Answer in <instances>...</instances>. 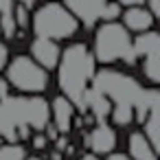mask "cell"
Instances as JSON below:
<instances>
[{
  "label": "cell",
  "instance_id": "1",
  "mask_svg": "<svg viewBox=\"0 0 160 160\" xmlns=\"http://www.w3.org/2000/svg\"><path fill=\"white\" fill-rule=\"evenodd\" d=\"M51 123V108L42 94L0 97V145L27 140L33 132H44Z\"/></svg>",
  "mask_w": 160,
  "mask_h": 160
},
{
  "label": "cell",
  "instance_id": "2",
  "mask_svg": "<svg viewBox=\"0 0 160 160\" xmlns=\"http://www.w3.org/2000/svg\"><path fill=\"white\" fill-rule=\"evenodd\" d=\"M90 86L110 101V108H112L110 121L116 127L134 125L136 110L140 108L142 97H145V88L136 77H132L123 70L103 66L101 70L94 72Z\"/></svg>",
  "mask_w": 160,
  "mask_h": 160
},
{
  "label": "cell",
  "instance_id": "3",
  "mask_svg": "<svg viewBox=\"0 0 160 160\" xmlns=\"http://www.w3.org/2000/svg\"><path fill=\"white\" fill-rule=\"evenodd\" d=\"M57 86L62 94L75 105V110H86V94L90 90L92 77L97 72V62L90 48L81 42L70 44L62 51L57 62Z\"/></svg>",
  "mask_w": 160,
  "mask_h": 160
},
{
  "label": "cell",
  "instance_id": "4",
  "mask_svg": "<svg viewBox=\"0 0 160 160\" xmlns=\"http://www.w3.org/2000/svg\"><path fill=\"white\" fill-rule=\"evenodd\" d=\"M92 57L97 64L112 66V64H127L134 66V48H132V33L116 20V22H103L94 31L92 42Z\"/></svg>",
  "mask_w": 160,
  "mask_h": 160
},
{
  "label": "cell",
  "instance_id": "5",
  "mask_svg": "<svg viewBox=\"0 0 160 160\" xmlns=\"http://www.w3.org/2000/svg\"><path fill=\"white\" fill-rule=\"evenodd\" d=\"M31 29L35 38H46L53 42H62L72 38L79 31L77 18L62 5V2H46L40 9H35L31 18Z\"/></svg>",
  "mask_w": 160,
  "mask_h": 160
},
{
  "label": "cell",
  "instance_id": "6",
  "mask_svg": "<svg viewBox=\"0 0 160 160\" xmlns=\"http://www.w3.org/2000/svg\"><path fill=\"white\" fill-rule=\"evenodd\" d=\"M5 81L9 90L18 94H44L48 90L51 77L40 64H35L29 55H18L5 66Z\"/></svg>",
  "mask_w": 160,
  "mask_h": 160
},
{
  "label": "cell",
  "instance_id": "7",
  "mask_svg": "<svg viewBox=\"0 0 160 160\" xmlns=\"http://www.w3.org/2000/svg\"><path fill=\"white\" fill-rule=\"evenodd\" d=\"M132 48H134V62L140 64L142 77L147 79L149 86L160 83V33L156 31H145L132 38Z\"/></svg>",
  "mask_w": 160,
  "mask_h": 160
},
{
  "label": "cell",
  "instance_id": "8",
  "mask_svg": "<svg viewBox=\"0 0 160 160\" xmlns=\"http://www.w3.org/2000/svg\"><path fill=\"white\" fill-rule=\"evenodd\" d=\"M86 147L90 153H94L99 158L112 153L116 147V129L108 121H97V125L86 136Z\"/></svg>",
  "mask_w": 160,
  "mask_h": 160
},
{
  "label": "cell",
  "instance_id": "9",
  "mask_svg": "<svg viewBox=\"0 0 160 160\" xmlns=\"http://www.w3.org/2000/svg\"><path fill=\"white\" fill-rule=\"evenodd\" d=\"M108 0H64V7L77 18V22H81L83 27H94L101 20V11L105 7Z\"/></svg>",
  "mask_w": 160,
  "mask_h": 160
},
{
  "label": "cell",
  "instance_id": "10",
  "mask_svg": "<svg viewBox=\"0 0 160 160\" xmlns=\"http://www.w3.org/2000/svg\"><path fill=\"white\" fill-rule=\"evenodd\" d=\"M29 57L40 64L44 70H55L57 68V62H59V55H62V48L57 42L53 40H46V38H35L29 46Z\"/></svg>",
  "mask_w": 160,
  "mask_h": 160
},
{
  "label": "cell",
  "instance_id": "11",
  "mask_svg": "<svg viewBox=\"0 0 160 160\" xmlns=\"http://www.w3.org/2000/svg\"><path fill=\"white\" fill-rule=\"evenodd\" d=\"M48 108H51V123L55 125V129H57L59 134L66 136V134L72 129L75 105H72L64 94H59V97H55V99L48 103Z\"/></svg>",
  "mask_w": 160,
  "mask_h": 160
},
{
  "label": "cell",
  "instance_id": "12",
  "mask_svg": "<svg viewBox=\"0 0 160 160\" xmlns=\"http://www.w3.org/2000/svg\"><path fill=\"white\" fill-rule=\"evenodd\" d=\"M118 20H123L121 24L129 31V33H145V31H151V27H153V16L142 7V5H136V7H125L123 9V13H121V18Z\"/></svg>",
  "mask_w": 160,
  "mask_h": 160
},
{
  "label": "cell",
  "instance_id": "13",
  "mask_svg": "<svg viewBox=\"0 0 160 160\" xmlns=\"http://www.w3.org/2000/svg\"><path fill=\"white\" fill-rule=\"evenodd\" d=\"M127 156L132 160H158V149L145 138L142 132H132L127 136Z\"/></svg>",
  "mask_w": 160,
  "mask_h": 160
},
{
  "label": "cell",
  "instance_id": "14",
  "mask_svg": "<svg viewBox=\"0 0 160 160\" xmlns=\"http://www.w3.org/2000/svg\"><path fill=\"white\" fill-rule=\"evenodd\" d=\"M92 112V116L97 118V121H108V116H110V101L101 94V92H97L92 86H90V90H88V94H86V110L83 112Z\"/></svg>",
  "mask_w": 160,
  "mask_h": 160
},
{
  "label": "cell",
  "instance_id": "15",
  "mask_svg": "<svg viewBox=\"0 0 160 160\" xmlns=\"http://www.w3.org/2000/svg\"><path fill=\"white\" fill-rule=\"evenodd\" d=\"M13 7H16V0H0V35L7 40L18 35V29L13 22Z\"/></svg>",
  "mask_w": 160,
  "mask_h": 160
},
{
  "label": "cell",
  "instance_id": "16",
  "mask_svg": "<svg viewBox=\"0 0 160 160\" xmlns=\"http://www.w3.org/2000/svg\"><path fill=\"white\" fill-rule=\"evenodd\" d=\"M27 149L22 142H2L0 145V160H24Z\"/></svg>",
  "mask_w": 160,
  "mask_h": 160
},
{
  "label": "cell",
  "instance_id": "17",
  "mask_svg": "<svg viewBox=\"0 0 160 160\" xmlns=\"http://www.w3.org/2000/svg\"><path fill=\"white\" fill-rule=\"evenodd\" d=\"M13 22H16V29L18 31H24L29 27V22H31L29 7H24L22 2H16V7H13Z\"/></svg>",
  "mask_w": 160,
  "mask_h": 160
},
{
  "label": "cell",
  "instance_id": "18",
  "mask_svg": "<svg viewBox=\"0 0 160 160\" xmlns=\"http://www.w3.org/2000/svg\"><path fill=\"white\" fill-rule=\"evenodd\" d=\"M121 13H123V7L116 2V0H108L103 11H101V20L103 22H116L121 18Z\"/></svg>",
  "mask_w": 160,
  "mask_h": 160
},
{
  "label": "cell",
  "instance_id": "19",
  "mask_svg": "<svg viewBox=\"0 0 160 160\" xmlns=\"http://www.w3.org/2000/svg\"><path fill=\"white\" fill-rule=\"evenodd\" d=\"M46 142H48V138L44 136V132H33V134H31V145H33L35 149H44Z\"/></svg>",
  "mask_w": 160,
  "mask_h": 160
},
{
  "label": "cell",
  "instance_id": "20",
  "mask_svg": "<svg viewBox=\"0 0 160 160\" xmlns=\"http://www.w3.org/2000/svg\"><path fill=\"white\" fill-rule=\"evenodd\" d=\"M142 7L153 16V20L160 18V0H145V5H142Z\"/></svg>",
  "mask_w": 160,
  "mask_h": 160
},
{
  "label": "cell",
  "instance_id": "21",
  "mask_svg": "<svg viewBox=\"0 0 160 160\" xmlns=\"http://www.w3.org/2000/svg\"><path fill=\"white\" fill-rule=\"evenodd\" d=\"M7 62H9V46H7L2 40H0V72L5 70Z\"/></svg>",
  "mask_w": 160,
  "mask_h": 160
},
{
  "label": "cell",
  "instance_id": "22",
  "mask_svg": "<svg viewBox=\"0 0 160 160\" xmlns=\"http://www.w3.org/2000/svg\"><path fill=\"white\" fill-rule=\"evenodd\" d=\"M116 2L125 9V7H136V5H145V0H116Z\"/></svg>",
  "mask_w": 160,
  "mask_h": 160
},
{
  "label": "cell",
  "instance_id": "23",
  "mask_svg": "<svg viewBox=\"0 0 160 160\" xmlns=\"http://www.w3.org/2000/svg\"><path fill=\"white\" fill-rule=\"evenodd\" d=\"M105 160H132L127 153H116V151H112V153H108V158Z\"/></svg>",
  "mask_w": 160,
  "mask_h": 160
},
{
  "label": "cell",
  "instance_id": "24",
  "mask_svg": "<svg viewBox=\"0 0 160 160\" xmlns=\"http://www.w3.org/2000/svg\"><path fill=\"white\" fill-rule=\"evenodd\" d=\"M7 92H9V86H7V81L2 77H0V97H5Z\"/></svg>",
  "mask_w": 160,
  "mask_h": 160
},
{
  "label": "cell",
  "instance_id": "25",
  "mask_svg": "<svg viewBox=\"0 0 160 160\" xmlns=\"http://www.w3.org/2000/svg\"><path fill=\"white\" fill-rule=\"evenodd\" d=\"M81 160H101V158H99V156H94V153H90V151H88V153H83V156H81Z\"/></svg>",
  "mask_w": 160,
  "mask_h": 160
},
{
  "label": "cell",
  "instance_id": "26",
  "mask_svg": "<svg viewBox=\"0 0 160 160\" xmlns=\"http://www.w3.org/2000/svg\"><path fill=\"white\" fill-rule=\"evenodd\" d=\"M16 2H22L24 7H29V9H31V7L35 5V0H16Z\"/></svg>",
  "mask_w": 160,
  "mask_h": 160
},
{
  "label": "cell",
  "instance_id": "27",
  "mask_svg": "<svg viewBox=\"0 0 160 160\" xmlns=\"http://www.w3.org/2000/svg\"><path fill=\"white\" fill-rule=\"evenodd\" d=\"M51 160H62V153H59V151H53V153H51Z\"/></svg>",
  "mask_w": 160,
  "mask_h": 160
},
{
  "label": "cell",
  "instance_id": "28",
  "mask_svg": "<svg viewBox=\"0 0 160 160\" xmlns=\"http://www.w3.org/2000/svg\"><path fill=\"white\" fill-rule=\"evenodd\" d=\"M24 160H44V158H40V156H29V153H27V158H24Z\"/></svg>",
  "mask_w": 160,
  "mask_h": 160
}]
</instances>
